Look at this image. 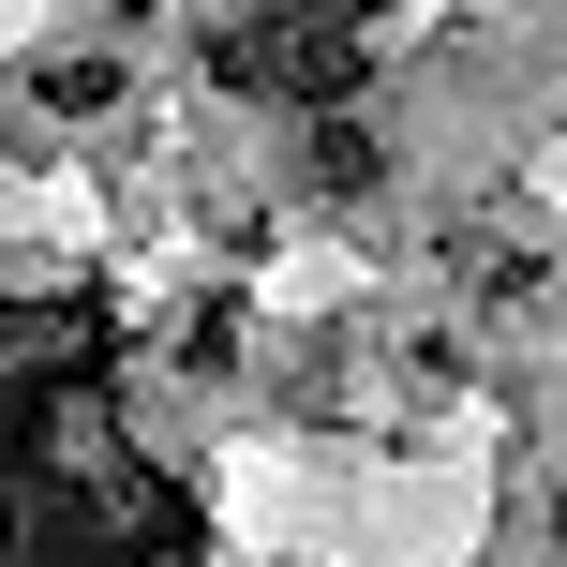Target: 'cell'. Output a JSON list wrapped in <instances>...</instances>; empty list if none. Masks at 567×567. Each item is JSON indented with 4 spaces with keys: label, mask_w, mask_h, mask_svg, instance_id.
Masks as SVG:
<instances>
[{
    "label": "cell",
    "mask_w": 567,
    "mask_h": 567,
    "mask_svg": "<svg viewBox=\"0 0 567 567\" xmlns=\"http://www.w3.org/2000/svg\"><path fill=\"white\" fill-rule=\"evenodd\" d=\"M373 16L359 0H284V16H239L225 45H209V75L225 90H255V105H343V90L373 75Z\"/></svg>",
    "instance_id": "6da1fadb"
}]
</instances>
